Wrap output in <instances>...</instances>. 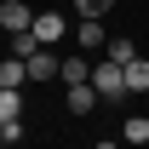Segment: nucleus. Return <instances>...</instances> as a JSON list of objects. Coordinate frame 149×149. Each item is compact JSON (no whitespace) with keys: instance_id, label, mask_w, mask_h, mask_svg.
Returning <instances> with one entry per match:
<instances>
[{"instance_id":"nucleus-1","label":"nucleus","mask_w":149,"mask_h":149,"mask_svg":"<svg viewBox=\"0 0 149 149\" xmlns=\"http://www.w3.org/2000/svg\"><path fill=\"white\" fill-rule=\"evenodd\" d=\"M92 86H97V97H103V103H120V97H132V92H126V69H120L115 57H103V63L92 69Z\"/></svg>"},{"instance_id":"nucleus-2","label":"nucleus","mask_w":149,"mask_h":149,"mask_svg":"<svg viewBox=\"0 0 149 149\" xmlns=\"http://www.w3.org/2000/svg\"><path fill=\"white\" fill-rule=\"evenodd\" d=\"M0 29H6V35H23V29H35V12H29L23 0H6V6H0Z\"/></svg>"},{"instance_id":"nucleus-3","label":"nucleus","mask_w":149,"mask_h":149,"mask_svg":"<svg viewBox=\"0 0 149 149\" xmlns=\"http://www.w3.org/2000/svg\"><path fill=\"white\" fill-rule=\"evenodd\" d=\"M57 74H63V63H57V52H52V46H40V52L29 57V80H57Z\"/></svg>"},{"instance_id":"nucleus-4","label":"nucleus","mask_w":149,"mask_h":149,"mask_svg":"<svg viewBox=\"0 0 149 149\" xmlns=\"http://www.w3.org/2000/svg\"><path fill=\"white\" fill-rule=\"evenodd\" d=\"M74 40H80V52H109V40H103V23H97V17H80Z\"/></svg>"},{"instance_id":"nucleus-5","label":"nucleus","mask_w":149,"mask_h":149,"mask_svg":"<svg viewBox=\"0 0 149 149\" xmlns=\"http://www.w3.org/2000/svg\"><path fill=\"white\" fill-rule=\"evenodd\" d=\"M63 35H69V23L57 17V12H46V17H35V40H40V46H57Z\"/></svg>"},{"instance_id":"nucleus-6","label":"nucleus","mask_w":149,"mask_h":149,"mask_svg":"<svg viewBox=\"0 0 149 149\" xmlns=\"http://www.w3.org/2000/svg\"><path fill=\"white\" fill-rule=\"evenodd\" d=\"M23 80H29V63H23V57H6V63H0V92H17Z\"/></svg>"},{"instance_id":"nucleus-7","label":"nucleus","mask_w":149,"mask_h":149,"mask_svg":"<svg viewBox=\"0 0 149 149\" xmlns=\"http://www.w3.org/2000/svg\"><path fill=\"white\" fill-rule=\"evenodd\" d=\"M57 80H63V86H86V80H92V63H86L80 52L63 57V74H57Z\"/></svg>"},{"instance_id":"nucleus-8","label":"nucleus","mask_w":149,"mask_h":149,"mask_svg":"<svg viewBox=\"0 0 149 149\" xmlns=\"http://www.w3.org/2000/svg\"><path fill=\"white\" fill-rule=\"evenodd\" d=\"M97 109V86L86 80V86H69V115H92Z\"/></svg>"},{"instance_id":"nucleus-9","label":"nucleus","mask_w":149,"mask_h":149,"mask_svg":"<svg viewBox=\"0 0 149 149\" xmlns=\"http://www.w3.org/2000/svg\"><path fill=\"white\" fill-rule=\"evenodd\" d=\"M120 143H149V115H126L120 120Z\"/></svg>"},{"instance_id":"nucleus-10","label":"nucleus","mask_w":149,"mask_h":149,"mask_svg":"<svg viewBox=\"0 0 149 149\" xmlns=\"http://www.w3.org/2000/svg\"><path fill=\"white\" fill-rule=\"evenodd\" d=\"M126 92H149V57L126 63Z\"/></svg>"},{"instance_id":"nucleus-11","label":"nucleus","mask_w":149,"mask_h":149,"mask_svg":"<svg viewBox=\"0 0 149 149\" xmlns=\"http://www.w3.org/2000/svg\"><path fill=\"white\" fill-rule=\"evenodd\" d=\"M74 12H80V17H97V23H103V17L115 12V0H74Z\"/></svg>"},{"instance_id":"nucleus-12","label":"nucleus","mask_w":149,"mask_h":149,"mask_svg":"<svg viewBox=\"0 0 149 149\" xmlns=\"http://www.w3.org/2000/svg\"><path fill=\"white\" fill-rule=\"evenodd\" d=\"M103 57H115V63L126 69V63H138V46H132V40H109V52H103Z\"/></svg>"},{"instance_id":"nucleus-13","label":"nucleus","mask_w":149,"mask_h":149,"mask_svg":"<svg viewBox=\"0 0 149 149\" xmlns=\"http://www.w3.org/2000/svg\"><path fill=\"white\" fill-rule=\"evenodd\" d=\"M6 149H17V143H6Z\"/></svg>"}]
</instances>
